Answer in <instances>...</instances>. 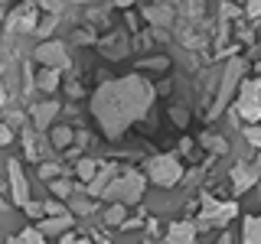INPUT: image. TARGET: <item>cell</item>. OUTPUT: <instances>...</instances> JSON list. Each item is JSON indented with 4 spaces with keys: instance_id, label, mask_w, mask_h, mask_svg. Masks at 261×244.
Returning <instances> with one entry per match:
<instances>
[{
    "instance_id": "cell-22",
    "label": "cell",
    "mask_w": 261,
    "mask_h": 244,
    "mask_svg": "<svg viewBox=\"0 0 261 244\" xmlns=\"http://www.w3.org/2000/svg\"><path fill=\"white\" fill-rule=\"evenodd\" d=\"M49 140H53V146H69L72 140H75V134H72L69 127H56V130H53V137H49Z\"/></svg>"
},
{
    "instance_id": "cell-27",
    "label": "cell",
    "mask_w": 261,
    "mask_h": 244,
    "mask_svg": "<svg viewBox=\"0 0 261 244\" xmlns=\"http://www.w3.org/2000/svg\"><path fill=\"white\" fill-rule=\"evenodd\" d=\"M72 189H75V186H72V182H65V179H56V182H53V192L59 195V199H65V195H72Z\"/></svg>"
},
{
    "instance_id": "cell-29",
    "label": "cell",
    "mask_w": 261,
    "mask_h": 244,
    "mask_svg": "<svg viewBox=\"0 0 261 244\" xmlns=\"http://www.w3.org/2000/svg\"><path fill=\"white\" fill-rule=\"evenodd\" d=\"M245 140L261 150V127H245Z\"/></svg>"
},
{
    "instance_id": "cell-30",
    "label": "cell",
    "mask_w": 261,
    "mask_h": 244,
    "mask_svg": "<svg viewBox=\"0 0 261 244\" xmlns=\"http://www.w3.org/2000/svg\"><path fill=\"white\" fill-rule=\"evenodd\" d=\"M72 43H82V46H88V43H95V33H92V29H75Z\"/></svg>"
},
{
    "instance_id": "cell-5",
    "label": "cell",
    "mask_w": 261,
    "mask_h": 244,
    "mask_svg": "<svg viewBox=\"0 0 261 244\" xmlns=\"http://www.w3.org/2000/svg\"><path fill=\"white\" fill-rule=\"evenodd\" d=\"M235 114H239V117H248V120H261V78L242 88Z\"/></svg>"
},
{
    "instance_id": "cell-3",
    "label": "cell",
    "mask_w": 261,
    "mask_h": 244,
    "mask_svg": "<svg viewBox=\"0 0 261 244\" xmlns=\"http://www.w3.org/2000/svg\"><path fill=\"white\" fill-rule=\"evenodd\" d=\"M141 195H144V176L141 173H121L105 189V199H114V202H141Z\"/></svg>"
},
{
    "instance_id": "cell-16",
    "label": "cell",
    "mask_w": 261,
    "mask_h": 244,
    "mask_svg": "<svg viewBox=\"0 0 261 244\" xmlns=\"http://www.w3.org/2000/svg\"><path fill=\"white\" fill-rule=\"evenodd\" d=\"M258 176H261V169H258V166H239V169H235V176H232V179H235V189H239V192H242V189H248V186L255 182Z\"/></svg>"
},
{
    "instance_id": "cell-13",
    "label": "cell",
    "mask_w": 261,
    "mask_h": 244,
    "mask_svg": "<svg viewBox=\"0 0 261 244\" xmlns=\"http://www.w3.org/2000/svg\"><path fill=\"white\" fill-rule=\"evenodd\" d=\"M235 215V205H216V202H206V218H202V225H225L228 222V218H232Z\"/></svg>"
},
{
    "instance_id": "cell-17",
    "label": "cell",
    "mask_w": 261,
    "mask_h": 244,
    "mask_svg": "<svg viewBox=\"0 0 261 244\" xmlns=\"http://www.w3.org/2000/svg\"><path fill=\"white\" fill-rule=\"evenodd\" d=\"M59 72H62V69H53V65H46V72L36 78V88H43V92L53 95L56 88H59Z\"/></svg>"
},
{
    "instance_id": "cell-34",
    "label": "cell",
    "mask_w": 261,
    "mask_h": 244,
    "mask_svg": "<svg viewBox=\"0 0 261 244\" xmlns=\"http://www.w3.org/2000/svg\"><path fill=\"white\" fill-rule=\"evenodd\" d=\"M88 20H92V23H108V7H105V10H92Z\"/></svg>"
},
{
    "instance_id": "cell-38",
    "label": "cell",
    "mask_w": 261,
    "mask_h": 244,
    "mask_svg": "<svg viewBox=\"0 0 261 244\" xmlns=\"http://www.w3.org/2000/svg\"><path fill=\"white\" fill-rule=\"evenodd\" d=\"M222 16H225V20H235V16H239V7H232V4H222Z\"/></svg>"
},
{
    "instance_id": "cell-36",
    "label": "cell",
    "mask_w": 261,
    "mask_h": 244,
    "mask_svg": "<svg viewBox=\"0 0 261 244\" xmlns=\"http://www.w3.org/2000/svg\"><path fill=\"white\" fill-rule=\"evenodd\" d=\"M10 140H13V130H10V124H4V127H0V143L7 146Z\"/></svg>"
},
{
    "instance_id": "cell-41",
    "label": "cell",
    "mask_w": 261,
    "mask_h": 244,
    "mask_svg": "<svg viewBox=\"0 0 261 244\" xmlns=\"http://www.w3.org/2000/svg\"><path fill=\"white\" fill-rule=\"evenodd\" d=\"M69 4H88V0H69Z\"/></svg>"
},
{
    "instance_id": "cell-7",
    "label": "cell",
    "mask_w": 261,
    "mask_h": 244,
    "mask_svg": "<svg viewBox=\"0 0 261 244\" xmlns=\"http://www.w3.org/2000/svg\"><path fill=\"white\" fill-rule=\"evenodd\" d=\"M7 173H10V192H13V202H16V205H27V202H30V186H27V176H23L20 163L10 160V163H7Z\"/></svg>"
},
{
    "instance_id": "cell-40",
    "label": "cell",
    "mask_w": 261,
    "mask_h": 244,
    "mask_svg": "<svg viewBox=\"0 0 261 244\" xmlns=\"http://www.w3.org/2000/svg\"><path fill=\"white\" fill-rule=\"evenodd\" d=\"M134 0H114V7H130Z\"/></svg>"
},
{
    "instance_id": "cell-21",
    "label": "cell",
    "mask_w": 261,
    "mask_h": 244,
    "mask_svg": "<svg viewBox=\"0 0 261 244\" xmlns=\"http://www.w3.org/2000/svg\"><path fill=\"white\" fill-rule=\"evenodd\" d=\"M105 222L114 225V228H124V202H118V205H111L105 211Z\"/></svg>"
},
{
    "instance_id": "cell-25",
    "label": "cell",
    "mask_w": 261,
    "mask_h": 244,
    "mask_svg": "<svg viewBox=\"0 0 261 244\" xmlns=\"http://www.w3.org/2000/svg\"><path fill=\"white\" fill-rule=\"evenodd\" d=\"M33 88H36V78H33V72H30V62H23V95H30Z\"/></svg>"
},
{
    "instance_id": "cell-2",
    "label": "cell",
    "mask_w": 261,
    "mask_h": 244,
    "mask_svg": "<svg viewBox=\"0 0 261 244\" xmlns=\"http://www.w3.org/2000/svg\"><path fill=\"white\" fill-rule=\"evenodd\" d=\"M245 69H248V65H245V59H239V55H235L232 62L225 65L222 69V75H219V88H216V101L209 104V117H219V114L225 111V104L232 101V95H235V85H239L242 81V75H245Z\"/></svg>"
},
{
    "instance_id": "cell-4",
    "label": "cell",
    "mask_w": 261,
    "mask_h": 244,
    "mask_svg": "<svg viewBox=\"0 0 261 244\" xmlns=\"http://www.w3.org/2000/svg\"><path fill=\"white\" fill-rule=\"evenodd\" d=\"M147 173H150V179L157 186L170 189V186H176L179 179H183V166L176 163V157H153L147 163Z\"/></svg>"
},
{
    "instance_id": "cell-37",
    "label": "cell",
    "mask_w": 261,
    "mask_h": 244,
    "mask_svg": "<svg viewBox=\"0 0 261 244\" xmlns=\"http://www.w3.org/2000/svg\"><path fill=\"white\" fill-rule=\"evenodd\" d=\"M7 124H10V127H20V124H27V120H23V114H20V111H10Z\"/></svg>"
},
{
    "instance_id": "cell-6",
    "label": "cell",
    "mask_w": 261,
    "mask_h": 244,
    "mask_svg": "<svg viewBox=\"0 0 261 244\" xmlns=\"http://www.w3.org/2000/svg\"><path fill=\"white\" fill-rule=\"evenodd\" d=\"M36 62L53 65V69H69V52H65L62 43H39L36 46Z\"/></svg>"
},
{
    "instance_id": "cell-28",
    "label": "cell",
    "mask_w": 261,
    "mask_h": 244,
    "mask_svg": "<svg viewBox=\"0 0 261 244\" xmlns=\"http://www.w3.org/2000/svg\"><path fill=\"white\" fill-rule=\"evenodd\" d=\"M170 117H173V124H179V127L190 124V111H186V108H173V111H170Z\"/></svg>"
},
{
    "instance_id": "cell-11",
    "label": "cell",
    "mask_w": 261,
    "mask_h": 244,
    "mask_svg": "<svg viewBox=\"0 0 261 244\" xmlns=\"http://www.w3.org/2000/svg\"><path fill=\"white\" fill-rule=\"evenodd\" d=\"M114 176H118V166H114V163H101L98 173H95V179L88 182V192H92V195H105V189L111 186Z\"/></svg>"
},
{
    "instance_id": "cell-8",
    "label": "cell",
    "mask_w": 261,
    "mask_h": 244,
    "mask_svg": "<svg viewBox=\"0 0 261 244\" xmlns=\"http://www.w3.org/2000/svg\"><path fill=\"white\" fill-rule=\"evenodd\" d=\"M39 23H36V7L27 4V7H20L16 13H10V20H7V29H20V33H27V29H36Z\"/></svg>"
},
{
    "instance_id": "cell-9",
    "label": "cell",
    "mask_w": 261,
    "mask_h": 244,
    "mask_svg": "<svg viewBox=\"0 0 261 244\" xmlns=\"http://www.w3.org/2000/svg\"><path fill=\"white\" fill-rule=\"evenodd\" d=\"M144 16H147L150 26H160V29L173 26V7H170V4H150V7H144Z\"/></svg>"
},
{
    "instance_id": "cell-20",
    "label": "cell",
    "mask_w": 261,
    "mask_h": 244,
    "mask_svg": "<svg viewBox=\"0 0 261 244\" xmlns=\"http://www.w3.org/2000/svg\"><path fill=\"white\" fill-rule=\"evenodd\" d=\"M59 20H62V16H59V10H53V13H49V16H43V20H39V26H36V33H39V36H49V33H53L56 26H59Z\"/></svg>"
},
{
    "instance_id": "cell-1",
    "label": "cell",
    "mask_w": 261,
    "mask_h": 244,
    "mask_svg": "<svg viewBox=\"0 0 261 244\" xmlns=\"http://www.w3.org/2000/svg\"><path fill=\"white\" fill-rule=\"evenodd\" d=\"M153 104V85L141 75L101 81L98 92L92 95V114L105 137H121L124 130L141 120Z\"/></svg>"
},
{
    "instance_id": "cell-12",
    "label": "cell",
    "mask_w": 261,
    "mask_h": 244,
    "mask_svg": "<svg viewBox=\"0 0 261 244\" xmlns=\"http://www.w3.org/2000/svg\"><path fill=\"white\" fill-rule=\"evenodd\" d=\"M30 114H33V124H36V127H49L53 117L59 114V104H56V101H39V104H33Z\"/></svg>"
},
{
    "instance_id": "cell-14",
    "label": "cell",
    "mask_w": 261,
    "mask_h": 244,
    "mask_svg": "<svg viewBox=\"0 0 261 244\" xmlns=\"http://www.w3.org/2000/svg\"><path fill=\"white\" fill-rule=\"evenodd\" d=\"M69 225H72L69 215H49L46 222H39V228H43L46 234H65V231H69Z\"/></svg>"
},
{
    "instance_id": "cell-39",
    "label": "cell",
    "mask_w": 261,
    "mask_h": 244,
    "mask_svg": "<svg viewBox=\"0 0 261 244\" xmlns=\"http://www.w3.org/2000/svg\"><path fill=\"white\" fill-rule=\"evenodd\" d=\"M46 215H62V205L59 202H46Z\"/></svg>"
},
{
    "instance_id": "cell-18",
    "label": "cell",
    "mask_w": 261,
    "mask_h": 244,
    "mask_svg": "<svg viewBox=\"0 0 261 244\" xmlns=\"http://www.w3.org/2000/svg\"><path fill=\"white\" fill-rule=\"evenodd\" d=\"M242 238L248 241V244H255V241H261V215H251V218H245V228H242Z\"/></svg>"
},
{
    "instance_id": "cell-43",
    "label": "cell",
    "mask_w": 261,
    "mask_h": 244,
    "mask_svg": "<svg viewBox=\"0 0 261 244\" xmlns=\"http://www.w3.org/2000/svg\"><path fill=\"white\" fill-rule=\"evenodd\" d=\"M258 69H261V65H258Z\"/></svg>"
},
{
    "instance_id": "cell-42",
    "label": "cell",
    "mask_w": 261,
    "mask_h": 244,
    "mask_svg": "<svg viewBox=\"0 0 261 244\" xmlns=\"http://www.w3.org/2000/svg\"><path fill=\"white\" fill-rule=\"evenodd\" d=\"M255 166H258V169H261V157H258V163H255Z\"/></svg>"
},
{
    "instance_id": "cell-31",
    "label": "cell",
    "mask_w": 261,
    "mask_h": 244,
    "mask_svg": "<svg viewBox=\"0 0 261 244\" xmlns=\"http://www.w3.org/2000/svg\"><path fill=\"white\" fill-rule=\"evenodd\" d=\"M72 208H75L79 215H92V211H95V205H92V202H85V199H75V202H72Z\"/></svg>"
},
{
    "instance_id": "cell-35",
    "label": "cell",
    "mask_w": 261,
    "mask_h": 244,
    "mask_svg": "<svg viewBox=\"0 0 261 244\" xmlns=\"http://www.w3.org/2000/svg\"><path fill=\"white\" fill-rule=\"evenodd\" d=\"M248 16L261 20V0H248Z\"/></svg>"
},
{
    "instance_id": "cell-24",
    "label": "cell",
    "mask_w": 261,
    "mask_h": 244,
    "mask_svg": "<svg viewBox=\"0 0 261 244\" xmlns=\"http://www.w3.org/2000/svg\"><path fill=\"white\" fill-rule=\"evenodd\" d=\"M141 69H153V72H167L170 69V59L167 55H157V59H144Z\"/></svg>"
},
{
    "instance_id": "cell-15",
    "label": "cell",
    "mask_w": 261,
    "mask_h": 244,
    "mask_svg": "<svg viewBox=\"0 0 261 244\" xmlns=\"http://www.w3.org/2000/svg\"><path fill=\"white\" fill-rule=\"evenodd\" d=\"M193 238H196L193 222H176V225H170V231H167V241H193Z\"/></svg>"
},
{
    "instance_id": "cell-26",
    "label": "cell",
    "mask_w": 261,
    "mask_h": 244,
    "mask_svg": "<svg viewBox=\"0 0 261 244\" xmlns=\"http://www.w3.org/2000/svg\"><path fill=\"white\" fill-rule=\"evenodd\" d=\"M202 143H206L212 153H225V140H222V137H209L206 134V137H202Z\"/></svg>"
},
{
    "instance_id": "cell-23",
    "label": "cell",
    "mask_w": 261,
    "mask_h": 244,
    "mask_svg": "<svg viewBox=\"0 0 261 244\" xmlns=\"http://www.w3.org/2000/svg\"><path fill=\"white\" fill-rule=\"evenodd\" d=\"M79 179H85V182H92L95 179V173H98V163L95 160H79Z\"/></svg>"
},
{
    "instance_id": "cell-19",
    "label": "cell",
    "mask_w": 261,
    "mask_h": 244,
    "mask_svg": "<svg viewBox=\"0 0 261 244\" xmlns=\"http://www.w3.org/2000/svg\"><path fill=\"white\" fill-rule=\"evenodd\" d=\"M46 238H49V234L43 231V228H23V231L16 234V241H20V244H43Z\"/></svg>"
},
{
    "instance_id": "cell-33",
    "label": "cell",
    "mask_w": 261,
    "mask_h": 244,
    "mask_svg": "<svg viewBox=\"0 0 261 244\" xmlns=\"http://www.w3.org/2000/svg\"><path fill=\"white\" fill-rule=\"evenodd\" d=\"M56 173H59V166H56V163H43V166H39V176H43V179H53Z\"/></svg>"
},
{
    "instance_id": "cell-32",
    "label": "cell",
    "mask_w": 261,
    "mask_h": 244,
    "mask_svg": "<svg viewBox=\"0 0 261 244\" xmlns=\"http://www.w3.org/2000/svg\"><path fill=\"white\" fill-rule=\"evenodd\" d=\"M23 211H27V215H33V218H39L46 211V205H39V202H27V205H23Z\"/></svg>"
},
{
    "instance_id": "cell-10",
    "label": "cell",
    "mask_w": 261,
    "mask_h": 244,
    "mask_svg": "<svg viewBox=\"0 0 261 244\" xmlns=\"http://www.w3.org/2000/svg\"><path fill=\"white\" fill-rule=\"evenodd\" d=\"M98 46H101V52L108 55V59H124V55L130 52V43H127L124 33H111V36H108V39H101Z\"/></svg>"
}]
</instances>
